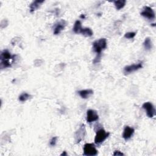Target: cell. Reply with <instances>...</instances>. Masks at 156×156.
<instances>
[{
	"label": "cell",
	"instance_id": "6da1fadb",
	"mask_svg": "<svg viewBox=\"0 0 156 156\" xmlns=\"http://www.w3.org/2000/svg\"><path fill=\"white\" fill-rule=\"evenodd\" d=\"M107 48V40L104 38L100 39L93 43V51L97 53L96 58L93 60V64H97L100 62L101 53Z\"/></svg>",
	"mask_w": 156,
	"mask_h": 156
},
{
	"label": "cell",
	"instance_id": "7a4b0ae2",
	"mask_svg": "<svg viewBox=\"0 0 156 156\" xmlns=\"http://www.w3.org/2000/svg\"><path fill=\"white\" fill-rule=\"evenodd\" d=\"M16 55H12L7 50H4L1 52V56H0V59H1L0 67L2 69L10 67Z\"/></svg>",
	"mask_w": 156,
	"mask_h": 156
},
{
	"label": "cell",
	"instance_id": "3957f363",
	"mask_svg": "<svg viewBox=\"0 0 156 156\" xmlns=\"http://www.w3.org/2000/svg\"><path fill=\"white\" fill-rule=\"evenodd\" d=\"M110 133L107 132L103 128L99 129L96 132L95 137V143L97 145H100L108 137Z\"/></svg>",
	"mask_w": 156,
	"mask_h": 156
},
{
	"label": "cell",
	"instance_id": "277c9868",
	"mask_svg": "<svg viewBox=\"0 0 156 156\" xmlns=\"http://www.w3.org/2000/svg\"><path fill=\"white\" fill-rule=\"evenodd\" d=\"M86 134L85 126L84 124H82L74 133V140L76 143H79L84 140Z\"/></svg>",
	"mask_w": 156,
	"mask_h": 156
},
{
	"label": "cell",
	"instance_id": "5b68a950",
	"mask_svg": "<svg viewBox=\"0 0 156 156\" xmlns=\"http://www.w3.org/2000/svg\"><path fill=\"white\" fill-rule=\"evenodd\" d=\"M98 154V150L93 143H86L84 146V155L87 156H94Z\"/></svg>",
	"mask_w": 156,
	"mask_h": 156
},
{
	"label": "cell",
	"instance_id": "8992f818",
	"mask_svg": "<svg viewBox=\"0 0 156 156\" xmlns=\"http://www.w3.org/2000/svg\"><path fill=\"white\" fill-rule=\"evenodd\" d=\"M140 14H141L142 16L149 20H154L155 19V14L154 11L151 7L149 6H145Z\"/></svg>",
	"mask_w": 156,
	"mask_h": 156
},
{
	"label": "cell",
	"instance_id": "52a82bcc",
	"mask_svg": "<svg viewBox=\"0 0 156 156\" xmlns=\"http://www.w3.org/2000/svg\"><path fill=\"white\" fill-rule=\"evenodd\" d=\"M142 68H143V62H140L138 64H132V65H128V66L124 67V73L126 75L129 74Z\"/></svg>",
	"mask_w": 156,
	"mask_h": 156
},
{
	"label": "cell",
	"instance_id": "ba28073f",
	"mask_svg": "<svg viewBox=\"0 0 156 156\" xmlns=\"http://www.w3.org/2000/svg\"><path fill=\"white\" fill-rule=\"evenodd\" d=\"M143 108H144L147 116L149 118H153L155 114V109L154 105L150 102L145 103L142 105Z\"/></svg>",
	"mask_w": 156,
	"mask_h": 156
},
{
	"label": "cell",
	"instance_id": "9c48e42d",
	"mask_svg": "<svg viewBox=\"0 0 156 156\" xmlns=\"http://www.w3.org/2000/svg\"><path fill=\"white\" fill-rule=\"evenodd\" d=\"M99 119V115L97 111L92 109H89L87 111L86 120L88 123H91L94 121H98Z\"/></svg>",
	"mask_w": 156,
	"mask_h": 156
},
{
	"label": "cell",
	"instance_id": "30bf717a",
	"mask_svg": "<svg viewBox=\"0 0 156 156\" xmlns=\"http://www.w3.org/2000/svg\"><path fill=\"white\" fill-rule=\"evenodd\" d=\"M67 25V22L64 20H61L58 22L54 28V34L58 35L59 34L62 30H64Z\"/></svg>",
	"mask_w": 156,
	"mask_h": 156
},
{
	"label": "cell",
	"instance_id": "8fae6325",
	"mask_svg": "<svg viewBox=\"0 0 156 156\" xmlns=\"http://www.w3.org/2000/svg\"><path fill=\"white\" fill-rule=\"evenodd\" d=\"M135 132V130L133 128H131L130 126H126L124 127L123 132V138L125 140H129L132 135H134Z\"/></svg>",
	"mask_w": 156,
	"mask_h": 156
},
{
	"label": "cell",
	"instance_id": "7c38bea8",
	"mask_svg": "<svg viewBox=\"0 0 156 156\" xmlns=\"http://www.w3.org/2000/svg\"><path fill=\"white\" fill-rule=\"evenodd\" d=\"M79 95L83 99H87L93 94V90L91 89L82 90L77 92Z\"/></svg>",
	"mask_w": 156,
	"mask_h": 156
},
{
	"label": "cell",
	"instance_id": "4fadbf2b",
	"mask_svg": "<svg viewBox=\"0 0 156 156\" xmlns=\"http://www.w3.org/2000/svg\"><path fill=\"white\" fill-rule=\"evenodd\" d=\"M44 2H45V1H43H43H39V0L34 1L29 6L30 12L31 13H33V12H35L36 10H37Z\"/></svg>",
	"mask_w": 156,
	"mask_h": 156
},
{
	"label": "cell",
	"instance_id": "5bb4252c",
	"mask_svg": "<svg viewBox=\"0 0 156 156\" xmlns=\"http://www.w3.org/2000/svg\"><path fill=\"white\" fill-rule=\"evenodd\" d=\"M80 34H81L82 35H83L84 36L86 37H91L93 35V33L92 30L89 28V27H83L82 28Z\"/></svg>",
	"mask_w": 156,
	"mask_h": 156
},
{
	"label": "cell",
	"instance_id": "9a60e30c",
	"mask_svg": "<svg viewBox=\"0 0 156 156\" xmlns=\"http://www.w3.org/2000/svg\"><path fill=\"white\" fill-rule=\"evenodd\" d=\"M82 24L81 22L79 20H77L75 22L74 27H73V31L74 33L76 34H80L81 30L82 29Z\"/></svg>",
	"mask_w": 156,
	"mask_h": 156
},
{
	"label": "cell",
	"instance_id": "2e32d148",
	"mask_svg": "<svg viewBox=\"0 0 156 156\" xmlns=\"http://www.w3.org/2000/svg\"><path fill=\"white\" fill-rule=\"evenodd\" d=\"M114 5H115L116 9L118 10H119L125 6V5L126 4V0H120V1H114Z\"/></svg>",
	"mask_w": 156,
	"mask_h": 156
},
{
	"label": "cell",
	"instance_id": "e0dca14e",
	"mask_svg": "<svg viewBox=\"0 0 156 156\" xmlns=\"http://www.w3.org/2000/svg\"><path fill=\"white\" fill-rule=\"evenodd\" d=\"M31 97H32V96H31L30 94H29V93H26V92H24V93H22V94L19 96V100L20 101V102H25L26 101H27L28 100H29Z\"/></svg>",
	"mask_w": 156,
	"mask_h": 156
},
{
	"label": "cell",
	"instance_id": "ac0fdd59",
	"mask_svg": "<svg viewBox=\"0 0 156 156\" xmlns=\"http://www.w3.org/2000/svg\"><path fill=\"white\" fill-rule=\"evenodd\" d=\"M143 46L145 48L146 50H150L152 48V42L150 39V38L148 37L146 38V39L145 40V42L143 43Z\"/></svg>",
	"mask_w": 156,
	"mask_h": 156
},
{
	"label": "cell",
	"instance_id": "d6986e66",
	"mask_svg": "<svg viewBox=\"0 0 156 156\" xmlns=\"http://www.w3.org/2000/svg\"><path fill=\"white\" fill-rule=\"evenodd\" d=\"M135 36H136L135 32H129L124 34V37H125L126 39H132L134 38Z\"/></svg>",
	"mask_w": 156,
	"mask_h": 156
},
{
	"label": "cell",
	"instance_id": "ffe728a7",
	"mask_svg": "<svg viewBox=\"0 0 156 156\" xmlns=\"http://www.w3.org/2000/svg\"><path fill=\"white\" fill-rule=\"evenodd\" d=\"M57 137H53V138L51 139L50 142V145L51 146H54L56 145V142H57Z\"/></svg>",
	"mask_w": 156,
	"mask_h": 156
},
{
	"label": "cell",
	"instance_id": "44dd1931",
	"mask_svg": "<svg viewBox=\"0 0 156 156\" xmlns=\"http://www.w3.org/2000/svg\"><path fill=\"white\" fill-rule=\"evenodd\" d=\"M114 156H117V155H124V154L123 152H121L120 151H115L113 154Z\"/></svg>",
	"mask_w": 156,
	"mask_h": 156
},
{
	"label": "cell",
	"instance_id": "7402d4cb",
	"mask_svg": "<svg viewBox=\"0 0 156 156\" xmlns=\"http://www.w3.org/2000/svg\"><path fill=\"white\" fill-rule=\"evenodd\" d=\"M60 155H62H62H67V152H66V151H64L63 153L60 154Z\"/></svg>",
	"mask_w": 156,
	"mask_h": 156
},
{
	"label": "cell",
	"instance_id": "603a6c76",
	"mask_svg": "<svg viewBox=\"0 0 156 156\" xmlns=\"http://www.w3.org/2000/svg\"><path fill=\"white\" fill-rule=\"evenodd\" d=\"M81 18H82V19H84V18H85V15H82L81 16Z\"/></svg>",
	"mask_w": 156,
	"mask_h": 156
}]
</instances>
